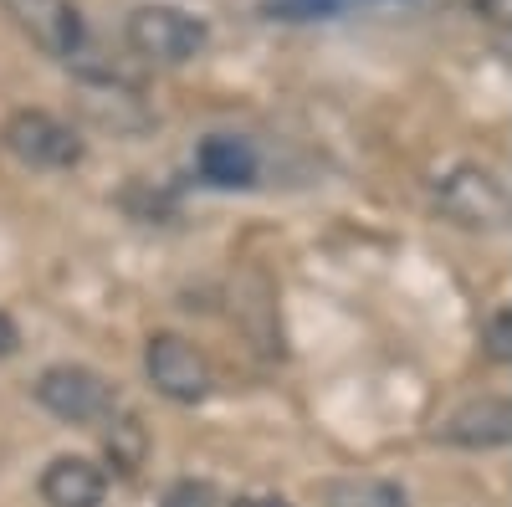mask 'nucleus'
<instances>
[{"label": "nucleus", "instance_id": "39448f33", "mask_svg": "<svg viewBox=\"0 0 512 507\" xmlns=\"http://www.w3.org/2000/svg\"><path fill=\"white\" fill-rule=\"evenodd\" d=\"M6 149L21 159V164H31V169H72V164H82V139H77V129L72 123H62L57 113H47V108H21V113H11L6 118Z\"/></svg>", "mask_w": 512, "mask_h": 507}, {"label": "nucleus", "instance_id": "20e7f679", "mask_svg": "<svg viewBox=\"0 0 512 507\" xmlns=\"http://www.w3.org/2000/svg\"><path fill=\"white\" fill-rule=\"evenodd\" d=\"M144 369L154 379V390L164 400H175V405H195V400L210 395V385H216L210 359L180 333H154L149 349H144Z\"/></svg>", "mask_w": 512, "mask_h": 507}, {"label": "nucleus", "instance_id": "ddd939ff", "mask_svg": "<svg viewBox=\"0 0 512 507\" xmlns=\"http://www.w3.org/2000/svg\"><path fill=\"white\" fill-rule=\"evenodd\" d=\"M16 349H21V328L11 313H0V359H11Z\"/></svg>", "mask_w": 512, "mask_h": 507}, {"label": "nucleus", "instance_id": "9d476101", "mask_svg": "<svg viewBox=\"0 0 512 507\" xmlns=\"http://www.w3.org/2000/svg\"><path fill=\"white\" fill-rule=\"evenodd\" d=\"M333 507H405V492L390 482H349L333 487Z\"/></svg>", "mask_w": 512, "mask_h": 507}, {"label": "nucleus", "instance_id": "f03ea898", "mask_svg": "<svg viewBox=\"0 0 512 507\" xmlns=\"http://www.w3.org/2000/svg\"><path fill=\"white\" fill-rule=\"evenodd\" d=\"M436 205L461 231H502L512 221V190L502 185V175H492L482 164H456L451 175H441Z\"/></svg>", "mask_w": 512, "mask_h": 507}, {"label": "nucleus", "instance_id": "7ed1b4c3", "mask_svg": "<svg viewBox=\"0 0 512 507\" xmlns=\"http://www.w3.org/2000/svg\"><path fill=\"white\" fill-rule=\"evenodd\" d=\"M36 400H41V410H52L57 420H72V426H98V420H113V410H118V390L88 364L41 369Z\"/></svg>", "mask_w": 512, "mask_h": 507}, {"label": "nucleus", "instance_id": "6e6552de", "mask_svg": "<svg viewBox=\"0 0 512 507\" xmlns=\"http://www.w3.org/2000/svg\"><path fill=\"white\" fill-rule=\"evenodd\" d=\"M446 441L451 446H466V451H492V446H507L512 441V400H472L461 405L451 420H446Z\"/></svg>", "mask_w": 512, "mask_h": 507}, {"label": "nucleus", "instance_id": "f8f14e48", "mask_svg": "<svg viewBox=\"0 0 512 507\" xmlns=\"http://www.w3.org/2000/svg\"><path fill=\"white\" fill-rule=\"evenodd\" d=\"M164 507H216V487L185 477V482H175V487L164 492Z\"/></svg>", "mask_w": 512, "mask_h": 507}, {"label": "nucleus", "instance_id": "423d86ee", "mask_svg": "<svg viewBox=\"0 0 512 507\" xmlns=\"http://www.w3.org/2000/svg\"><path fill=\"white\" fill-rule=\"evenodd\" d=\"M6 16L31 36V47H41L57 62H77L88 52V21L72 0H0Z\"/></svg>", "mask_w": 512, "mask_h": 507}, {"label": "nucleus", "instance_id": "9b49d317", "mask_svg": "<svg viewBox=\"0 0 512 507\" xmlns=\"http://www.w3.org/2000/svg\"><path fill=\"white\" fill-rule=\"evenodd\" d=\"M482 344L497 364H512V308H497L487 323H482Z\"/></svg>", "mask_w": 512, "mask_h": 507}, {"label": "nucleus", "instance_id": "f257e3e1", "mask_svg": "<svg viewBox=\"0 0 512 507\" xmlns=\"http://www.w3.org/2000/svg\"><path fill=\"white\" fill-rule=\"evenodd\" d=\"M123 36L144 62L154 67H185L210 47V26L200 16H190L185 6H169V0H144V6L128 11Z\"/></svg>", "mask_w": 512, "mask_h": 507}, {"label": "nucleus", "instance_id": "0eeeda50", "mask_svg": "<svg viewBox=\"0 0 512 507\" xmlns=\"http://www.w3.org/2000/svg\"><path fill=\"white\" fill-rule=\"evenodd\" d=\"M108 472L88 456H57L41 472V502L47 507H103Z\"/></svg>", "mask_w": 512, "mask_h": 507}, {"label": "nucleus", "instance_id": "4468645a", "mask_svg": "<svg viewBox=\"0 0 512 507\" xmlns=\"http://www.w3.org/2000/svg\"><path fill=\"white\" fill-rule=\"evenodd\" d=\"M236 507H292V502L272 497V492H251V497H236Z\"/></svg>", "mask_w": 512, "mask_h": 507}, {"label": "nucleus", "instance_id": "1a4fd4ad", "mask_svg": "<svg viewBox=\"0 0 512 507\" xmlns=\"http://www.w3.org/2000/svg\"><path fill=\"white\" fill-rule=\"evenodd\" d=\"M195 169L205 185L216 190H241L256 180V149L236 134H210L200 149H195Z\"/></svg>", "mask_w": 512, "mask_h": 507}]
</instances>
